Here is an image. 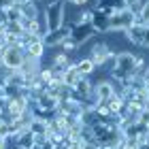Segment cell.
Returning a JSON list of instances; mask_svg holds the SVG:
<instances>
[{
	"instance_id": "cell-1",
	"label": "cell",
	"mask_w": 149,
	"mask_h": 149,
	"mask_svg": "<svg viewBox=\"0 0 149 149\" xmlns=\"http://www.w3.org/2000/svg\"><path fill=\"white\" fill-rule=\"evenodd\" d=\"M43 19H45L47 32L60 30L66 22V2L56 0V2H51V4H45L43 6Z\"/></svg>"
},
{
	"instance_id": "cell-2",
	"label": "cell",
	"mask_w": 149,
	"mask_h": 149,
	"mask_svg": "<svg viewBox=\"0 0 149 149\" xmlns=\"http://www.w3.org/2000/svg\"><path fill=\"white\" fill-rule=\"evenodd\" d=\"M134 24H136V15H134L130 9L115 11L109 17V28H111V32H117V34H124V32L130 30Z\"/></svg>"
},
{
	"instance_id": "cell-3",
	"label": "cell",
	"mask_w": 149,
	"mask_h": 149,
	"mask_svg": "<svg viewBox=\"0 0 149 149\" xmlns=\"http://www.w3.org/2000/svg\"><path fill=\"white\" fill-rule=\"evenodd\" d=\"M72 22L68 24H64L60 30H53V32H45V36H43V45L47 47V49H58L60 45L64 43L66 38L70 36V30H72Z\"/></svg>"
},
{
	"instance_id": "cell-4",
	"label": "cell",
	"mask_w": 149,
	"mask_h": 149,
	"mask_svg": "<svg viewBox=\"0 0 149 149\" xmlns=\"http://www.w3.org/2000/svg\"><path fill=\"white\" fill-rule=\"evenodd\" d=\"M24 62H26V51L19 45H15V47H6L0 64L6 66V68H11V70H19L24 66Z\"/></svg>"
},
{
	"instance_id": "cell-5",
	"label": "cell",
	"mask_w": 149,
	"mask_h": 149,
	"mask_svg": "<svg viewBox=\"0 0 149 149\" xmlns=\"http://www.w3.org/2000/svg\"><path fill=\"white\" fill-rule=\"evenodd\" d=\"M149 136V126L143 124L141 119L136 121H130V124H126L124 128H121V139H132V141H147Z\"/></svg>"
},
{
	"instance_id": "cell-6",
	"label": "cell",
	"mask_w": 149,
	"mask_h": 149,
	"mask_svg": "<svg viewBox=\"0 0 149 149\" xmlns=\"http://www.w3.org/2000/svg\"><path fill=\"white\" fill-rule=\"evenodd\" d=\"M113 56H115V51L111 49V47L107 45L104 40H98V43H94L90 47V56H87V58L96 64V68H100V66H102L109 58H113Z\"/></svg>"
},
{
	"instance_id": "cell-7",
	"label": "cell",
	"mask_w": 149,
	"mask_h": 149,
	"mask_svg": "<svg viewBox=\"0 0 149 149\" xmlns=\"http://www.w3.org/2000/svg\"><path fill=\"white\" fill-rule=\"evenodd\" d=\"M115 68H117L119 72L128 74V77H134L136 53H132V51H119V53H115Z\"/></svg>"
},
{
	"instance_id": "cell-8",
	"label": "cell",
	"mask_w": 149,
	"mask_h": 149,
	"mask_svg": "<svg viewBox=\"0 0 149 149\" xmlns=\"http://www.w3.org/2000/svg\"><path fill=\"white\" fill-rule=\"evenodd\" d=\"M94 36H96V32H94V28H92V24H74L72 26V30H70V40L74 45H85L87 40H92Z\"/></svg>"
},
{
	"instance_id": "cell-9",
	"label": "cell",
	"mask_w": 149,
	"mask_h": 149,
	"mask_svg": "<svg viewBox=\"0 0 149 149\" xmlns=\"http://www.w3.org/2000/svg\"><path fill=\"white\" fill-rule=\"evenodd\" d=\"M109 17L111 15H107L104 11H100V9H92V28L96 34H109L111 28H109Z\"/></svg>"
},
{
	"instance_id": "cell-10",
	"label": "cell",
	"mask_w": 149,
	"mask_h": 149,
	"mask_svg": "<svg viewBox=\"0 0 149 149\" xmlns=\"http://www.w3.org/2000/svg\"><path fill=\"white\" fill-rule=\"evenodd\" d=\"M94 94H96V98L100 102H107V100H111L115 96V87H113V81L111 79H98L96 83H94Z\"/></svg>"
},
{
	"instance_id": "cell-11",
	"label": "cell",
	"mask_w": 149,
	"mask_h": 149,
	"mask_svg": "<svg viewBox=\"0 0 149 149\" xmlns=\"http://www.w3.org/2000/svg\"><path fill=\"white\" fill-rule=\"evenodd\" d=\"M72 98H77V100H83V98H87V96H92L94 94V83L90 81V77H81L77 83H74V87H72Z\"/></svg>"
},
{
	"instance_id": "cell-12",
	"label": "cell",
	"mask_w": 149,
	"mask_h": 149,
	"mask_svg": "<svg viewBox=\"0 0 149 149\" xmlns=\"http://www.w3.org/2000/svg\"><path fill=\"white\" fill-rule=\"evenodd\" d=\"M24 51H26V58H34V60H43L45 56V51H47V47L43 45V38L36 36V38H32L28 45L24 47Z\"/></svg>"
},
{
	"instance_id": "cell-13",
	"label": "cell",
	"mask_w": 149,
	"mask_h": 149,
	"mask_svg": "<svg viewBox=\"0 0 149 149\" xmlns=\"http://www.w3.org/2000/svg\"><path fill=\"white\" fill-rule=\"evenodd\" d=\"M126 38H128V43H132V45H136V47H143V36H145V26H141V24H134L130 30H126L124 32Z\"/></svg>"
},
{
	"instance_id": "cell-14",
	"label": "cell",
	"mask_w": 149,
	"mask_h": 149,
	"mask_svg": "<svg viewBox=\"0 0 149 149\" xmlns=\"http://www.w3.org/2000/svg\"><path fill=\"white\" fill-rule=\"evenodd\" d=\"M74 68L79 70L81 77H92V74L98 70V68H96V64H94L87 56H81V58L77 60V62H74Z\"/></svg>"
},
{
	"instance_id": "cell-15",
	"label": "cell",
	"mask_w": 149,
	"mask_h": 149,
	"mask_svg": "<svg viewBox=\"0 0 149 149\" xmlns=\"http://www.w3.org/2000/svg\"><path fill=\"white\" fill-rule=\"evenodd\" d=\"M19 9H22V17H28V19H38L43 15V9L38 6V2L34 0H30V2H22L19 4Z\"/></svg>"
},
{
	"instance_id": "cell-16",
	"label": "cell",
	"mask_w": 149,
	"mask_h": 149,
	"mask_svg": "<svg viewBox=\"0 0 149 149\" xmlns=\"http://www.w3.org/2000/svg\"><path fill=\"white\" fill-rule=\"evenodd\" d=\"M28 130L34 134V136H49V128H47V121L45 119H38V117H32Z\"/></svg>"
},
{
	"instance_id": "cell-17",
	"label": "cell",
	"mask_w": 149,
	"mask_h": 149,
	"mask_svg": "<svg viewBox=\"0 0 149 149\" xmlns=\"http://www.w3.org/2000/svg\"><path fill=\"white\" fill-rule=\"evenodd\" d=\"M13 145H17V147H22V149H30L32 145H34V134H32L30 130H24L15 141H13Z\"/></svg>"
},
{
	"instance_id": "cell-18",
	"label": "cell",
	"mask_w": 149,
	"mask_h": 149,
	"mask_svg": "<svg viewBox=\"0 0 149 149\" xmlns=\"http://www.w3.org/2000/svg\"><path fill=\"white\" fill-rule=\"evenodd\" d=\"M81 79V74H79V70L74 68V64H70L68 68L64 70V74H62V83H66V85H70V87H74V83Z\"/></svg>"
},
{
	"instance_id": "cell-19",
	"label": "cell",
	"mask_w": 149,
	"mask_h": 149,
	"mask_svg": "<svg viewBox=\"0 0 149 149\" xmlns=\"http://www.w3.org/2000/svg\"><path fill=\"white\" fill-rule=\"evenodd\" d=\"M2 28H4V34L6 36L22 38V34H24V28H22V24H19V22H6Z\"/></svg>"
},
{
	"instance_id": "cell-20",
	"label": "cell",
	"mask_w": 149,
	"mask_h": 149,
	"mask_svg": "<svg viewBox=\"0 0 149 149\" xmlns=\"http://www.w3.org/2000/svg\"><path fill=\"white\" fill-rule=\"evenodd\" d=\"M6 17H9V22H19L22 19V9H19V4H13L6 9Z\"/></svg>"
},
{
	"instance_id": "cell-21",
	"label": "cell",
	"mask_w": 149,
	"mask_h": 149,
	"mask_svg": "<svg viewBox=\"0 0 149 149\" xmlns=\"http://www.w3.org/2000/svg\"><path fill=\"white\" fill-rule=\"evenodd\" d=\"M11 74H13V70H11V68H6V66L0 64V90H2V87L11 81Z\"/></svg>"
},
{
	"instance_id": "cell-22",
	"label": "cell",
	"mask_w": 149,
	"mask_h": 149,
	"mask_svg": "<svg viewBox=\"0 0 149 149\" xmlns=\"http://www.w3.org/2000/svg\"><path fill=\"white\" fill-rule=\"evenodd\" d=\"M68 4L77 6V9H87V6H90V0H70Z\"/></svg>"
},
{
	"instance_id": "cell-23",
	"label": "cell",
	"mask_w": 149,
	"mask_h": 149,
	"mask_svg": "<svg viewBox=\"0 0 149 149\" xmlns=\"http://www.w3.org/2000/svg\"><path fill=\"white\" fill-rule=\"evenodd\" d=\"M83 141H81V139H72L70 141V143H68V149H83Z\"/></svg>"
},
{
	"instance_id": "cell-24",
	"label": "cell",
	"mask_w": 149,
	"mask_h": 149,
	"mask_svg": "<svg viewBox=\"0 0 149 149\" xmlns=\"http://www.w3.org/2000/svg\"><path fill=\"white\" fill-rule=\"evenodd\" d=\"M141 79H143V85H145V90H149V66L143 70V74H141Z\"/></svg>"
},
{
	"instance_id": "cell-25",
	"label": "cell",
	"mask_w": 149,
	"mask_h": 149,
	"mask_svg": "<svg viewBox=\"0 0 149 149\" xmlns=\"http://www.w3.org/2000/svg\"><path fill=\"white\" fill-rule=\"evenodd\" d=\"M143 49L149 51V26H145V36H143Z\"/></svg>"
},
{
	"instance_id": "cell-26",
	"label": "cell",
	"mask_w": 149,
	"mask_h": 149,
	"mask_svg": "<svg viewBox=\"0 0 149 149\" xmlns=\"http://www.w3.org/2000/svg\"><path fill=\"white\" fill-rule=\"evenodd\" d=\"M4 111H6V100H4V98H0V117L4 115Z\"/></svg>"
},
{
	"instance_id": "cell-27",
	"label": "cell",
	"mask_w": 149,
	"mask_h": 149,
	"mask_svg": "<svg viewBox=\"0 0 149 149\" xmlns=\"http://www.w3.org/2000/svg\"><path fill=\"white\" fill-rule=\"evenodd\" d=\"M83 149H100V145H98V143H85Z\"/></svg>"
},
{
	"instance_id": "cell-28",
	"label": "cell",
	"mask_w": 149,
	"mask_h": 149,
	"mask_svg": "<svg viewBox=\"0 0 149 149\" xmlns=\"http://www.w3.org/2000/svg\"><path fill=\"white\" fill-rule=\"evenodd\" d=\"M0 149H9V139H0Z\"/></svg>"
},
{
	"instance_id": "cell-29",
	"label": "cell",
	"mask_w": 149,
	"mask_h": 149,
	"mask_svg": "<svg viewBox=\"0 0 149 149\" xmlns=\"http://www.w3.org/2000/svg\"><path fill=\"white\" fill-rule=\"evenodd\" d=\"M139 149H149V143H147V141H143V143L139 145Z\"/></svg>"
},
{
	"instance_id": "cell-30",
	"label": "cell",
	"mask_w": 149,
	"mask_h": 149,
	"mask_svg": "<svg viewBox=\"0 0 149 149\" xmlns=\"http://www.w3.org/2000/svg\"><path fill=\"white\" fill-rule=\"evenodd\" d=\"M30 149H43V145H32Z\"/></svg>"
},
{
	"instance_id": "cell-31",
	"label": "cell",
	"mask_w": 149,
	"mask_h": 149,
	"mask_svg": "<svg viewBox=\"0 0 149 149\" xmlns=\"http://www.w3.org/2000/svg\"><path fill=\"white\" fill-rule=\"evenodd\" d=\"M62 2H66V4H68V2H70V0H62Z\"/></svg>"
},
{
	"instance_id": "cell-32",
	"label": "cell",
	"mask_w": 149,
	"mask_h": 149,
	"mask_svg": "<svg viewBox=\"0 0 149 149\" xmlns=\"http://www.w3.org/2000/svg\"><path fill=\"white\" fill-rule=\"evenodd\" d=\"M24 2H30V0H24Z\"/></svg>"
},
{
	"instance_id": "cell-33",
	"label": "cell",
	"mask_w": 149,
	"mask_h": 149,
	"mask_svg": "<svg viewBox=\"0 0 149 149\" xmlns=\"http://www.w3.org/2000/svg\"><path fill=\"white\" fill-rule=\"evenodd\" d=\"M147 96H149V90H147Z\"/></svg>"
}]
</instances>
